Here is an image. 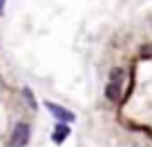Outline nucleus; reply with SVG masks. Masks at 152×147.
I'll return each instance as SVG.
<instances>
[{
  "mask_svg": "<svg viewBox=\"0 0 152 147\" xmlns=\"http://www.w3.org/2000/svg\"><path fill=\"white\" fill-rule=\"evenodd\" d=\"M29 136H31V127L27 123H18L11 132V147H25L29 143Z\"/></svg>",
  "mask_w": 152,
  "mask_h": 147,
  "instance_id": "f257e3e1",
  "label": "nucleus"
},
{
  "mask_svg": "<svg viewBox=\"0 0 152 147\" xmlns=\"http://www.w3.org/2000/svg\"><path fill=\"white\" fill-rule=\"evenodd\" d=\"M45 107H47L49 112L54 114V118L61 120V123H72V120H74V114H72L69 109L61 107V105H56V103H45Z\"/></svg>",
  "mask_w": 152,
  "mask_h": 147,
  "instance_id": "f03ea898",
  "label": "nucleus"
},
{
  "mask_svg": "<svg viewBox=\"0 0 152 147\" xmlns=\"http://www.w3.org/2000/svg\"><path fill=\"white\" fill-rule=\"evenodd\" d=\"M121 83H123V78H119V80H110L107 89H105L107 100H119L121 98Z\"/></svg>",
  "mask_w": 152,
  "mask_h": 147,
  "instance_id": "7ed1b4c3",
  "label": "nucleus"
},
{
  "mask_svg": "<svg viewBox=\"0 0 152 147\" xmlns=\"http://www.w3.org/2000/svg\"><path fill=\"white\" fill-rule=\"evenodd\" d=\"M67 136H69V127H67L65 123H58V125H56V129H54V134H52V140L61 145V143L65 140Z\"/></svg>",
  "mask_w": 152,
  "mask_h": 147,
  "instance_id": "20e7f679",
  "label": "nucleus"
},
{
  "mask_svg": "<svg viewBox=\"0 0 152 147\" xmlns=\"http://www.w3.org/2000/svg\"><path fill=\"white\" fill-rule=\"evenodd\" d=\"M25 98H27V103L31 105V107H36V100H34V96H31V89H27V87H25Z\"/></svg>",
  "mask_w": 152,
  "mask_h": 147,
  "instance_id": "39448f33",
  "label": "nucleus"
},
{
  "mask_svg": "<svg viewBox=\"0 0 152 147\" xmlns=\"http://www.w3.org/2000/svg\"><path fill=\"white\" fill-rule=\"evenodd\" d=\"M5 2L7 0H0V16H2V11H5Z\"/></svg>",
  "mask_w": 152,
  "mask_h": 147,
  "instance_id": "423d86ee",
  "label": "nucleus"
}]
</instances>
